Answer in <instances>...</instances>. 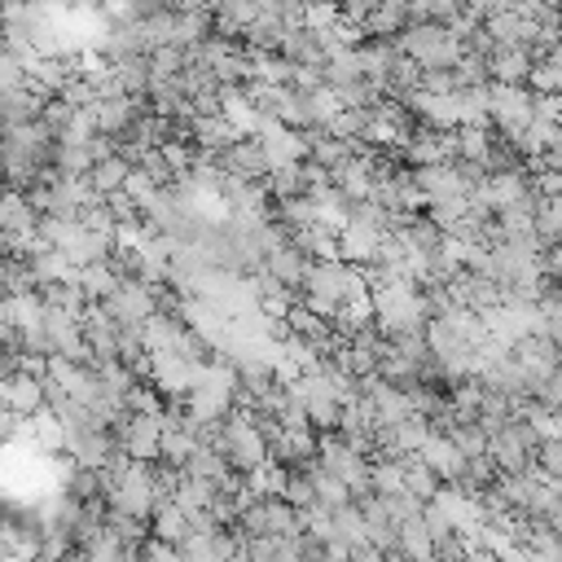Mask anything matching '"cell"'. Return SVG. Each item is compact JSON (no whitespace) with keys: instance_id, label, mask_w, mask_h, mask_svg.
<instances>
[{"instance_id":"cell-1","label":"cell","mask_w":562,"mask_h":562,"mask_svg":"<svg viewBox=\"0 0 562 562\" xmlns=\"http://www.w3.org/2000/svg\"><path fill=\"white\" fill-rule=\"evenodd\" d=\"M370 295V281H365V268L335 255V259H313L308 268V281H304V304H313L317 313H335L339 304H352V300H365Z\"/></svg>"},{"instance_id":"cell-2","label":"cell","mask_w":562,"mask_h":562,"mask_svg":"<svg viewBox=\"0 0 562 562\" xmlns=\"http://www.w3.org/2000/svg\"><path fill=\"white\" fill-rule=\"evenodd\" d=\"M396 45H400L422 71H453V67L461 62V54H466L461 36H457L453 27H444V23H409V27L396 36Z\"/></svg>"},{"instance_id":"cell-3","label":"cell","mask_w":562,"mask_h":562,"mask_svg":"<svg viewBox=\"0 0 562 562\" xmlns=\"http://www.w3.org/2000/svg\"><path fill=\"white\" fill-rule=\"evenodd\" d=\"M488 119L518 141V132L536 119V89L531 84H496L488 80Z\"/></svg>"},{"instance_id":"cell-4","label":"cell","mask_w":562,"mask_h":562,"mask_svg":"<svg viewBox=\"0 0 562 562\" xmlns=\"http://www.w3.org/2000/svg\"><path fill=\"white\" fill-rule=\"evenodd\" d=\"M128 457H141V461H159L163 457V413L154 409H132L124 422H115Z\"/></svg>"},{"instance_id":"cell-5","label":"cell","mask_w":562,"mask_h":562,"mask_svg":"<svg viewBox=\"0 0 562 562\" xmlns=\"http://www.w3.org/2000/svg\"><path fill=\"white\" fill-rule=\"evenodd\" d=\"M220 159V172H233V176H246V180H264L272 172L268 154H264V141L259 137H237Z\"/></svg>"},{"instance_id":"cell-6","label":"cell","mask_w":562,"mask_h":562,"mask_svg":"<svg viewBox=\"0 0 562 562\" xmlns=\"http://www.w3.org/2000/svg\"><path fill=\"white\" fill-rule=\"evenodd\" d=\"M531 67H536V54L523 45H496L488 54V80L496 84H531Z\"/></svg>"},{"instance_id":"cell-7","label":"cell","mask_w":562,"mask_h":562,"mask_svg":"<svg viewBox=\"0 0 562 562\" xmlns=\"http://www.w3.org/2000/svg\"><path fill=\"white\" fill-rule=\"evenodd\" d=\"M0 405H10V409L23 413V418L40 413V409H45V378H36V374H27V370L0 378Z\"/></svg>"},{"instance_id":"cell-8","label":"cell","mask_w":562,"mask_h":562,"mask_svg":"<svg viewBox=\"0 0 562 562\" xmlns=\"http://www.w3.org/2000/svg\"><path fill=\"white\" fill-rule=\"evenodd\" d=\"M281 58H291L295 67H326V45H321V32L313 23L304 27H291L286 40H281Z\"/></svg>"},{"instance_id":"cell-9","label":"cell","mask_w":562,"mask_h":562,"mask_svg":"<svg viewBox=\"0 0 562 562\" xmlns=\"http://www.w3.org/2000/svg\"><path fill=\"white\" fill-rule=\"evenodd\" d=\"M405 27H409V5H400V0H374L361 23V32L378 36V40H396Z\"/></svg>"},{"instance_id":"cell-10","label":"cell","mask_w":562,"mask_h":562,"mask_svg":"<svg viewBox=\"0 0 562 562\" xmlns=\"http://www.w3.org/2000/svg\"><path fill=\"white\" fill-rule=\"evenodd\" d=\"M422 461H426V466H431V470H435L444 483H453V479L466 470V457L457 453V444H453L444 431H435V435L422 444Z\"/></svg>"},{"instance_id":"cell-11","label":"cell","mask_w":562,"mask_h":562,"mask_svg":"<svg viewBox=\"0 0 562 562\" xmlns=\"http://www.w3.org/2000/svg\"><path fill=\"white\" fill-rule=\"evenodd\" d=\"M75 277H80V286H84V295L93 300V304H102L115 286H119V272L110 268V259H97V264H84V268H75Z\"/></svg>"},{"instance_id":"cell-12","label":"cell","mask_w":562,"mask_h":562,"mask_svg":"<svg viewBox=\"0 0 562 562\" xmlns=\"http://www.w3.org/2000/svg\"><path fill=\"white\" fill-rule=\"evenodd\" d=\"M40 321H45V300H40V291L10 295V304H5V326H10V330H32V326H40Z\"/></svg>"},{"instance_id":"cell-13","label":"cell","mask_w":562,"mask_h":562,"mask_svg":"<svg viewBox=\"0 0 562 562\" xmlns=\"http://www.w3.org/2000/svg\"><path fill=\"white\" fill-rule=\"evenodd\" d=\"M150 527H154V536L159 540H167V545H180L189 531H194V523H189V514L176 505V501H163L159 510H154V518H150Z\"/></svg>"},{"instance_id":"cell-14","label":"cell","mask_w":562,"mask_h":562,"mask_svg":"<svg viewBox=\"0 0 562 562\" xmlns=\"http://www.w3.org/2000/svg\"><path fill=\"white\" fill-rule=\"evenodd\" d=\"M128 172H132V163H128L124 154H110V159H102V163H93V167H89V180H93V189L106 198V194L124 189Z\"/></svg>"},{"instance_id":"cell-15","label":"cell","mask_w":562,"mask_h":562,"mask_svg":"<svg viewBox=\"0 0 562 562\" xmlns=\"http://www.w3.org/2000/svg\"><path fill=\"white\" fill-rule=\"evenodd\" d=\"M531 89H540V93H562V40L536 58V67H531Z\"/></svg>"},{"instance_id":"cell-16","label":"cell","mask_w":562,"mask_h":562,"mask_svg":"<svg viewBox=\"0 0 562 562\" xmlns=\"http://www.w3.org/2000/svg\"><path fill=\"white\" fill-rule=\"evenodd\" d=\"M23 84H32V71H27V62H23V58H14L5 45H0V93L23 89Z\"/></svg>"},{"instance_id":"cell-17","label":"cell","mask_w":562,"mask_h":562,"mask_svg":"<svg viewBox=\"0 0 562 562\" xmlns=\"http://www.w3.org/2000/svg\"><path fill=\"white\" fill-rule=\"evenodd\" d=\"M536 466H540L549 479H562V435H545V440H540Z\"/></svg>"}]
</instances>
